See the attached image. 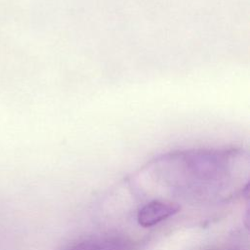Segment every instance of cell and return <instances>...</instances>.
<instances>
[{
    "instance_id": "cell-1",
    "label": "cell",
    "mask_w": 250,
    "mask_h": 250,
    "mask_svg": "<svg viewBox=\"0 0 250 250\" xmlns=\"http://www.w3.org/2000/svg\"><path fill=\"white\" fill-rule=\"evenodd\" d=\"M180 208L179 204L171 201L153 200L139 210L138 222L142 227H152L179 212Z\"/></svg>"
}]
</instances>
